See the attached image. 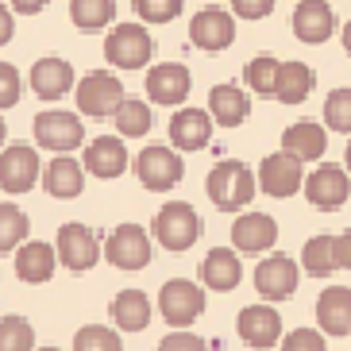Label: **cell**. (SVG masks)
Here are the masks:
<instances>
[{
    "instance_id": "obj_38",
    "label": "cell",
    "mask_w": 351,
    "mask_h": 351,
    "mask_svg": "<svg viewBox=\"0 0 351 351\" xmlns=\"http://www.w3.org/2000/svg\"><path fill=\"white\" fill-rule=\"evenodd\" d=\"M132 8L147 23H170L182 16V0H132Z\"/></svg>"
},
{
    "instance_id": "obj_33",
    "label": "cell",
    "mask_w": 351,
    "mask_h": 351,
    "mask_svg": "<svg viewBox=\"0 0 351 351\" xmlns=\"http://www.w3.org/2000/svg\"><path fill=\"white\" fill-rule=\"evenodd\" d=\"M116 132L128 135V139L147 135V132H151V108H147L143 101L124 97V101H120V108H116Z\"/></svg>"
},
{
    "instance_id": "obj_36",
    "label": "cell",
    "mask_w": 351,
    "mask_h": 351,
    "mask_svg": "<svg viewBox=\"0 0 351 351\" xmlns=\"http://www.w3.org/2000/svg\"><path fill=\"white\" fill-rule=\"evenodd\" d=\"M73 348L77 351H120L124 343H120V336H116L112 328L85 324V328H77V336H73Z\"/></svg>"
},
{
    "instance_id": "obj_40",
    "label": "cell",
    "mask_w": 351,
    "mask_h": 351,
    "mask_svg": "<svg viewBox=\"0 0 351 351\" xmlns=\"http://www.w3.org/2000/svg\"><path fill=\"white\" fill-rule=\"evenodd\" d=\"M16 101H20V73L0 62V108H16Z\"/></svg>"
},
{
    "instance_id": "obj_23",
    "label": "cell",
    "mask_w": 351,
    "mask_h": 351,
    "mask_svg": "<svg viewBox=\"0 0 351 351\" xmlns=\"http://www.w3.org/2000/svg\"><path fill=\"white\" fill-rule=\"evenodd\" d=\"M239 278H243V267H239V255L228 247H217L208 251L205 263H201V282L208 289H217V293H228V289H236Z\"/></svg>"
},
{
    "instance_id": "obj_16",
    "label": "cell",
    "mask_w": 351,
    "mask_h": 351,
    "mask_svg": "<svg viewBox=\"0 0 351 351\" xmlns=\"http://www.w3.org/2000/svg\"><path fill=\"white\" fill-rule=\"evenodd\" d=\"M189 85H193V77L178 62H162L147 70V97L155 104H182L189 97Z\"/></svg>"
},
{
    "instance_id": "obj_7",
    "label": "cell",
    "mask_w": 351,
    "mask_h": 351,
    "mask_svg": "<svg viewBox=\"0 0 351 351\" xmlns=\"http://www.w3.org/2000/svg\"><path fill=\"white\" fill-rule=\"evenodd\" d=\"M186 174V162L178 158V151L170 147H147L143 155L135 158V178L143 182V189L151 193H166V189H174Z\"/></svg>"
},
{
    "instance_id": "obj_14",
    "label": "cell",
    "mask_w": 351,
    "mask_h": 351,
    "mask_svg": "<svg viewBox=\"0 0 351 351\" xmlns=\"http://www.w3.org/2000/svg\"><path fill=\"white\" fill-rule=\"evenodd\" d=\"M58 258L70 270H89L101 258V243H97L93 228L85 224H62L58 228Z\"/></svg>"
},
{
    "instance_id": "obj_29",
    "label": "cell",
    "mask_w": 351,
    "mask_h": 351,
    "mask_svg": "<svg viewBox=\"0 0 351 351\" xmlns=\"http://www.w3.org/2000/svg\"><path fill=\"white\" fill-rule=\"evenodd\" d=\"M43 186H47L51 197L70 201V197H77L85 189V170L73 162V158H54V162L47 166V174H43Z\"/></svg>"
},
{
    "instance_id": "obj_44",
    "label": "cell",
    "mask_w": 351,
    "mask_h": 351,
    "mask_svg": "<svg viewBox=\"0 0 351 351\" xmlns=\"http://www.w3.org/2000/svg\"><path fill=\"white\" fill-rule=\"evenodd\" d=\"M51 4V0H12V8L20 12V16H35V12H43Z\"/></svg>"
},
{
    "instance_id": "obj_1",
    "label": "cell",
    "mask_w": 351,
    "mask_h": 351,
    "mask_svg": "<svg viewBox=\"0 0 351 351\" xmlns=\"http://www.w3.org/2000/svg\"><path fill=\"white\" fill-rule=\"evenodd\" d=\"M258 178L251 174L243 162H232V158H224V162H217L213 170H208V201L220 208V213H239V208L251 205V197L258 193Z\"/></svg>"
},
{
    "instance_id": "obj_28",
    "label": "cell",
    "mask_w": 351,
    "mask_h": 351,
    "mask_svg": "<svg viewBox=\"0 0 351 351\" xmlns=\"http://www.w3.org/2000/svg\"><path fill=\"white\" fill-rule=\"evenodd\" d=\"M313 85H317V73H313L305 62H282L274 97H278L282 104H301L305 97L313 93Z\"/></svg>"
},
{
    "instance_id": "obj_31",
    "label": "cell",
    "mask_w": 351,
    "mask_h": 351,
    "mask_svg": "<svg viewBox=\"0 0 351 351\" xmlns=\"http://www.w3.org/2000/svg\"><path fill=\"white\" fill-rule=\"evenodd\" d=\"M70 20L82 32H97L116 20V0H70Z\"/></svg>"
},
{
    "instance_id": "obj_13",
    "label": "cell",
    "mask_w": 351,
    "mask_h": 351,
    "mask_svg": "<svg viewBox=\"0 0 351 351\" xmlns=\"http://www.w3.org/2000/svg\"><path fill=\"white\" fill-rule=\"evenodd\" d=\"M255 289L267 301H286L298 289V263L286 255H270L255 267Z\"/></svg>"
},
{
    "instance_id": "obj_8",
    "label": "cell",
    "mask_w": 351,
    "mask_h": 351,
    "mask_svg": "<svg viewBox=\"0 0 351 351\" xmlns=\"http://www.w3.org/2000/svg\"><path fill=\"white\" fill-rule=\"evenodd\" d=\"M351 193V170L336 162H320L309 178H305V197H309V205L320 208V213H332V208H340Z\"/></svg>"
},
{
    "instance_id": "obj_4",
    "label": "cell",
    "mask_w": 351,
    "mask_h": 351,
    "mask_svg": "<svg viewBox=\"0 0 351 351\" xmlns=\"http://www.w3.org/2000/svg\"><path fill=\"white\" fill-rule=\"evenodd\" d=\"M151 54H155V43H151L147 27H139V23H120L104 39V58L112 66H120V70H139V66L151 62Z\"/></svg>"
},
{
    "instance_id": "obj_20",
    "label": "cell",
    "mask_w": 351,
    "mask_h": 351,
    "mask_svg": "<svg viewBox=\"0 0 351 351\" xmlns=\"http://www.w3.org/2000/svg\"><path fill=\"white\" fill-rule=\"evenodd\" d=\"M336 32V16L324 0H301L293 8V35L301 43H324Z\"/></svg>"
},
{
    "instance_id": "obj_3",
    "label": "cell",
    "mask_w": 351,
    "mask_h": 351,
    "mask_svg": "<svg viewBox=\"0 0 351 351\" xmlns=\"http://www.w3.org/2000/svg\"><path fill=\"white\" fill-rule=\"evenodd\" d=\"M305 158L293 155V151H274V155L263 158V166H258V189L270 197H278V201H286V197H293L298 189H305Z\"/></svg>"
},
{
    "instance_id": "obj_10",
    "label": "cell",
    "mask_w": 351,
    "mask_h": 351,
    "mask_svg": "<svg viewBox=\"0 0 351 351\" xmlns=\"http://www.w3.org/2000/svg\"><path fill=\"white\" fill-rule=\"evenodd\" d=\"M35 139L47 151H73V147H82L85 128L73 112H39L35 116Z\"/></svg>"
},
{
    "instance_id": "obj_18",
    "label": "cell",
    "mask_w": 351,
    "mask_h": 351,
    "mask_svg": "<svg viewBox=\"0 0 351 351\" xmlns=\"http://www.w3.org/2000/svg\"><path fill=\"white\" fill-rule=\"evenodd\" d=\"M213 112H201V108H182V112H174V120H170V143L178 147V151H201V147H208V139H213Z\"/></svg>"
},
{
    "instance_id": "obj_5",
    "label": "cell",
    "mask_w": 351,
    "mask_h": 351,
    "mask_svg": "<svg viewBox=\"0 0 351 351\" xmlns=\"http://www.w3.org/2000/svg\"><path fill=\"white\" fill-rule=\"evenodd\" d=\"M158 313H162L166 324L189 328V324L205 313V289L193 286V282H186V278L166 282L162 293H158Z\"/></svg>"
},
{
    "instance_id": "obj_9",
    "label": "cell",
    "mask_w": 351,
    "mask_h": 351,
    "mask_svg": "<svg viewBox=\"0 0 351 351\" xmlns=\"http://www.w3.org/2000/svg\"><path fill=\"white\" fill-rule=\"evenodd\" d=\"M108 263L120 270H143L151 263V236H147L139 224H120L108 236V247H104Z\"/></svg>"
},
{
    "instance_id": "obj_41",
    "label": "cell",
    "mask_w": 351,
    "mask_h": 351,
    "mask_svg": "<svg viewBox=\"0 0 351 351\" xmlns=\"http://www.w3.org/2000/svg\"><path fill=\"white\" fill-rule=\"evenodd\" d=\"M232 12L239 20H267L274 12V0H232Z\"/></svg>"
},
{
    "instance_id": "obj_21",
    "label": "cell",
    "mask_w": 351,
    "mask_h": 351,
    "mask_svg": "<svg viewBox=\"0 0 351 351\" xmlns=\"http://www.w3.org/2000/svg\"><path fill=\"white\" fill-rule=\"evenodd\" d=\"M85 170L97 178H120L128 170V151L124 143L116 139V135H101V139H93V143L85 147Z\"/></svg>"
},
{
    "instance_id": "obj_39",
    "label": "cell",
    "mask_w": 351,
    "mask_h": 351,
    "mask_svg": "<svg viewBox=\"0 0 351 351\" xmlns=\"http://www.w3.org/2000/svg\"><path fill=\"white\" fill-rule=\"evenodd\" d=\"M286 351H324V332H313V328H293L282 340Z\"/></svg>"
},
{
    "instance_id": "obj_11",
    "label": "cell",
    "mask_w": 351,
    "mask_h": 351,
    "mask_svg": "<svg viewBox=\"0 0 351 351\" xmlns=\"http://www.w3.org/2000/svg\"><path fill=\"white\" fill-rule=\"evenodd\" d=\"M236 332L247 348H274L282 340V317L270 305H247V309H239Z\"/></svg>"
},
{
    "instance_id": "obj_12",
    "label": "cell",
    "mask_w": 351,
    "mask_h": 351,
    "mask_svg": "<svg viewBox=\"0 0 351 351\" xmlns=\"http://www.w3.org/2000/svg\"><path fill=\"white\" fill-rule=\"evenodd\" d=\"M189 39H193L197 51H228L232 39H236V20L220 8H205L197 12L193 23H189Z\"/></svg>"
},
{
    "instance_id": "obj_46",
    "label": "cell",
    "mask_w": 351,
    "mask_h": 351,
    "mask_svg": "<svg viewBox=\"0 0 351 351\" xmlns=\"http://www.w3.org/2000/svg\"><path fill=\"white\" fill-rule=\"evenodd\" d=\"M340 39H343V51H348V54H351V20H348V23H343V35H340Z\"/></svg>"
},
{
    "instance_id": "obj_6",
    "label": "cell",
    "mask_w": 351,
    "mask_h": 351,
    "mask_svg": "<svg viewBox=\"0 0 351 351\" xmlns=\"http://www.w3.org/2000/svg\"><path fill=\"white\" fill-rule=\"evenodd\" d=\"M120 101H124V85L108 70H93L77 82V108L85 116H97V120L101 116H116Z\"/></svg>"
},
{
    "instance_id": "obj_43",
    "label": "cell",
    "mask_w": 351,
    "mask_h": 351,
    "mask_svg": "<svg viewBox=\"0 0 351 351\" xmlns=\"http://www.w3.org/2000/svg\"><path fill=\"white\" fill-rule=\"evenodd\" d=\"M336 258H340V267H343V270H351V232L336 236Z\"/></svg>"
},
{
    "instance_id": "obj_19",
    "label": "cell",
    "mask_w": 351,
    "mask_h": 351,
    "mask_svg": "<svg viewBox=\"0 0 351 351\" xmlns=\"http://www.w3.org/2000/svg\"><path fill=\"white\" fill-rule=\"evenodd\" d=\"M317 324L324 336H351V289L328 286L317 298Z\"/></svg>"
},
{
    "instance_id": "obj_27",
    "label": "cell",
    "mask_w": 351,
    "mask_h": 351,
    "mask_svg": "<svg viewBox=\"0 0 351 351\" xmlns=\"http://www.w3.org/2000/svg\"><path fill=\"white\" fill-rule=\"evenodd\" d=\"M112 320H116V328H124V332H143L151 324V301H147V293H139V289L116 293Z\"/></svg>"
},
{
    "instance_id": "obj_2",
    "label": "cell",
    "mask_w": 351,
    "mask_h": 351,
    "mask_svg": "<svg viewBox=\"0 0 351 351\" xmlns=\"http://www.w3.org/2000/svg\"><path fill=\"white\" fill-rule=\"evenodd\" d=\"M151 232H155V239L166 251L182 255V251H189L197 243V236H201V217H197L193 205H186V201H170V205L158 208Z\"/></svg>"
},
{
    "instance_id": "obj_32",
    "label": "cell",
    "mask_w": 351,
    "mask_h": 351,
    "mask_svg": "<svg viewBox=\"0 0 351 351\" xmlns=\"http://www.w3.org/2000/svg\"><path fill=\"white\" fill-rule=\"evenodd\" d=\"M278 58H270V54H258V58H251L247 66H243V82L251 85V93L258 97H274V89H278Z\"/></svg>"
},
{
    "instance_id": "obj_42",
    "label": "cell",
    "mask_w": 351,
    "mask_h": 351,
    "mask_svg": "<svg viewBox=\"0 0 351 351\" xmlns=\"http://www.w3.org/2000/svg\"><path fill=\"white\" fill-rule=\"evenodd\" d=\"M158 348H162V351H201V348H205V340L193 336V332H170Z\"/></svg>"
},
{
    "instance_id": "obj_26",
    "label": "cell",
    "mask_w": 351,
    "mask_h": 351,
    "mask_svg": "<svg viewBox=\"0 0 351 351\" xmlns=\"http://www.w3.org/2000/svg\"><path fill=\"white\" fill-rule=\"evenodd\" d=\"M282 147L301 158H324V151H328V128L313 124V120H301V124L286 128Z\"/></svg>"
},
{
    "instance_id": "obj_30",
    "label": "cell",
    "mask_w": 351,
    "mask_h": 351,
    "mask_svg": "<svg viewBox=\"0 0 351 351\" xmlns=\"http://www.w3.org/2000/svg\"><path fill=\"white\" fill-rule=\"evenodd\" d=\"M301 267L309 270L313 278H332L340 270V258H336V236H313L301 251Z\"/></svg>"
},
{
    "instance_id": "obj_35",
    "label": "cell",
    "mask_w": 351,
    "mask_h": 351,
    "mask_svg": "<svg viewBox=\"0 0 351 351\" xmlns=\"http://www.w3.org/2000/svg\"><path fill=\"white\" fill-rule=\"evenodd\" d=\"M35 348V328L23 317H4L0 320V351H32Z\"/></svg>"
},
{
    "instance_id": "obj_17",
    "label": "cell",
    "mask_w": 351,
    "mask_h": 351,
    "mask_svg": "<svg viewBox=\"0 0 351 351\" xmlns=\"http://www.w3.org/2000/svg\"><path fill=\"white\" fill-rule=\"evenodd\" d=\"M274 239H278V224H274V217H267V213H243V217L232 224V243H236V251H243V255L270 251Z\"/></svg>"
},
{
    "instance_id": "obj_34",
    "label": "cell",
    "mask_w": 351,
    "mask_h": 351,
    "mask_svg": "<svg viewBox=\"0 0 351 351\" xmlns=\"http://www.w3.org/2000/svg\"><path fill=\"white\" fill-rule=\"evenodd\" d=\"M32 232V220L23 217L16 205H0V255L16 251V243H23Z\"/></svg>"
},
{
    "instance_id": "obj_37",
    "label": "cell",
    "mask_w": 351,
    "mask_h": 351,
    "mask_svg": "<svg viewBox=\"0 0 351 351\" xmlns=\"http://www.w3.org/2000/svg\"><path fill=\"white\" fill-rule=\"evenodd\" d=\"M324 124L332 132H351V89H336V93L324 101Z\"/></svg>"
},
{
    "instance_id": "obj_48",
    "label": "cell",
    "mask_w": 351,
    "mask_h": 351,
    "mask_svg": "<svg viewBox=\"0 0 351 351\" xmlns=\"http://www.w3.org/2000/svg\"><path fill=\"white\" fill-rule=\"evenodd\" d=\"M0 143H4V124H0Z\"/></svg>"
},
{
    "instance_id": "obj_47",
    "label": "cell",
    "mask_w": 351,
    "mask_h": 351,
    "mask_svg": "<svg viewBox=\"0 0 351 351\" xmlns=\"http://www.w3.org/2000/svg\"><path fill=\"white\" fill-rule=\"evenodd\" d=\"M348 170H351V143H348Z\"/></svg>"
},
{
    "instance_id": "obj_25",
    "label": "cell",
    "mask_w": 351,
    "mask_h": 351,
    "mask_svg": "<svg viewBox=\"0 0 351 351\" xmlns=\"http://www.w3.org/2000/svg\"><path fill=\"white\" fill-rule=\"evenodd\" d=\"M208 112H213V120H217L220 128H239L251 112V101L239 93L236 85H217V89L208 93Z\"/></svg>"
},
{
    "instance_id": "obj_45",
    "label": "cell",
    "mask_w": 351,
    "mask_h": 351,
    "mask_svg": "<svg viewBox=\"0 0 351 351\" xmlns=\"http://www.w3.org/2000/svg\"><path fill=\"white\" fill-rule=\"evenodd\" d=\"M8 39H12V8L0 4V47H4Z\"/></svg>"
},
{
    "instance_id": "obj_15",
    "label": "cell",
    "mask_w": 351,
    "mask_h": 351,
    "mask_svg": "<svg viewBox=\"0 0 351 351\" xmlns=\"http://www.w3.org/2000/svg\"><path fill=\"white\" fill-rule=\"evenodd\" d=\"M39 178V155L32 147H8L0 151V189L4 193H27Z\"/></svg>"
},
{
    "instance_id": "obj_22",
    "label": "cell",
    "mask_w": 351,
    "mask_h": 351,
    "mask_svg": "<svg viewBox=\"0 0 351 351\" xmlns=\"http://www.w3.org/2000/svg\"><path fill=\"white\" fill-rule=\"evenodd\" d=\"M70 85H73V66L62 62V58H39V62L32 66V89L43 97V101L66 97Z\"/></svg>"
},
{
    "instance_id": "obj_24",
    "label": "cell",
    "mask_w": 351,
    "mask_h": 351,
    "mask_svg": "<svg viewBox=\"0 0 351 351\" xmlns=\"http://www.w3.org/2000/svg\"><path fill=\"white\" fill-rule=\"evenodd\" d=\"M54 258H58V247H47V243H23V247L16 251V274H20L23 282H32V286L51 282Z\"/></svg>"
}]
</instances>
